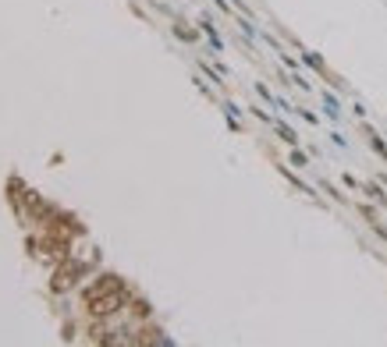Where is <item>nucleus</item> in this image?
<instances>
[{"label":"nucleus","instance_id":"2","mask_svg":"<svg viewBox=\"0 0 387 347\" xmlns=\"http://www.w3.org/2000/svg\"><path fill=\"white\" fill-rule=\"evenodd\" d=\"M125 287V280L121 276H114V273H100L86 291H82V302H93V298H103V295H110V291H121Z\"/></svg>","mask_w":387,"mask_h":347},{"label":"nucleus","instance_id":"1","mask_svg":"<svg viewBox=\"0 0 387 347\" xmlns=\"http://www.w3.org/2000/svg\"><path fill=\"white\" fill-rule=\"evenodd\" d=\"M125 305H128V287H121V291H110V295H103V298L86 302V312H89L93 319H110V316H118Z\"/></svg>","mask_w":387,"mask_h":347}]
</instances>
